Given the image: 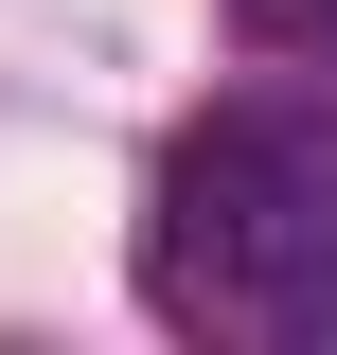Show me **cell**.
I'll return each instance as SVG.
<instances>
[{"label": "cell", "mask_w": 337, "mask_h": 355, "mask_svg": "<svg viewBox=\"0 0 337 355\" xmlns=\"http://www.w3.org/2000/svg\"><path fill=\"white\" fill-rule=\"evenodd\" d=\"M142 302L178 338H337V107L320 89H231L178 125L160 214H142Z\"/></svg>", "instance_id": "cell-1"}]
</instances>
